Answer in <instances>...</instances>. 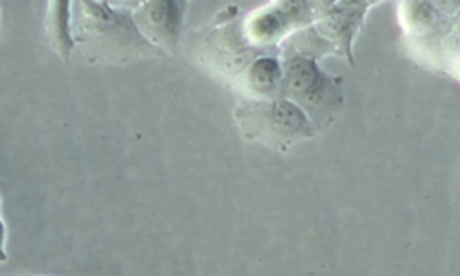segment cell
Wrapping results in <instances>:
<instances>
[{
    "label": "cell",
    "mask_w": 460,
    "mask_h": 276,
    "mask_svg": "<svg viewBox=\"0 0 460 276\" xmlns=\"http://www.w3.org/2000/svg\"><path fill=\"white\" fill-rule=\"evenodd\" d=\"M72 10L74 45H80L85 56L103 63H126L159 54L137 30L133 10H122V4L114 10L111 3H75Z\"/></svg>",
    "instance_id": "6da1fadb"
},
{
    "label": "cell",
    "mask_w": 460,
    "mask_h": 276,
    "mask_svg": "<svg viewBox=\"0 0 460 276\" xmlns=\"http://www.w3.org/2000/svg\"><path fill=\"white\" fill-rule=\"evenodd\" d=\"M279 58L284 74L280 98L308 116L315 133L328 129L344 107L342 77L326 74L308 54L279 49Z\"/></svg>",
    "instance_id": "7a4b0ae2"
},
{
    "label": "cell",
    "mask_w": 460,
    "mask_h": 276,
    "mask_svg": "<svg viewBox=\"0 0 460 276\" xmlns=\"http://www.w3.org/2000/svg\"><path fill=\"white\" fill-rule=\"evenodd\" d=\"M234 120L245 140L260 142L280 153L289 151L293 146L310 140L315 135L308 116L284 98H240L234 107Z\"/></svg>",
    "instance_id": "3957f363"
},
{
    "label": "cell",
    "mask_w": 460,
    "mask_h": 276,
    "mask_svg": "<svg viewBox=\"0 0 460 276\" xmlns=\"http://www.w3.org/2000/svg\"><path fill=\"white\" fill-rule=\"evenodd\" d=\"M238 8L230 6L217 13L207 35L201 39L199 56L205 65L212 67L219 74H233L234 80L249 67L252 59L265 54V50L254 49L243 35L242 22L234 26Z\"/></svg>",
    "instance_id": "277c9868"
},
{
    "label": "cell",
    "mask_w": 460,
    "mask_h": 276,
    "mask_svg": "<svg viewBox=\"0 0 460 276\" xmlns=\"http://www.w3.org/2000/svg\"><path fill=\"white\" fill-rule=\"evenodd\" d=\"M315 3H271L249 13L242 22L243 35L251 47L265 50L284 43L295 31L314 22Z\"/></svg>",
    "instance_id": "5b68a950"
},
{
    "label": "cell",
    "mask_w": 460,
    "mask_h": 276,
    "mask_svg": "<svg viewBox=\"0 0 460 276\" xmlns=\"http://www.w3.org/2000/svg\"><path fill=\"white\" fill-rule=\"evenodd\" d=\"M374 4L376 3H315L312 28L333 54H342L350 65H354V37L359 31L367 12Z\"/></svg>",
    "instance_id": "8992f818"
},
{
    "label": "cell",
    "mask_w": 460,
    "mask_h": 276,
    "mask_svg": "<svg viewBox=\"0 0 460 276\" xmlns=\"http://www.w3.org/2000/svg\"><path fill=\"white\" fill-rule=\"evenodd\" d=\"M186 3L181 0H157V3H138L133 12V22L146 41L159 52H175L179 47Z\"/></svg>",
    "instance_id": "52a82bcc"
},
{
    "label": "cell",
    "mask_w": 460,
    "mask_h": 276,
    "mask_svg": "<svg viewBox=\"0 0 460 276\" xmlns=\"http://www.w3.org/2000/svg\"><path fill=\"white\" fill-rule=\"evenodd\" d=\"M282 63L279 52L261 54L236 77V91L245 100H275L282 93Z\"/></svg>",
    "instance_id": "ba28073f"
},
{
    "label": "cell",
    "mask_w": 460,
    "mask_h": 276,
    "mask_svg": "<svg viewBox=\"0 0 460 276\" xmlns=\"http://www.w3.org/2000/svg\"><path fill=\"white\" fill-rule=\"evenodd\" d=\"M72 3H49L45 15V31L49 43L61 59H68L75 49L72 39Z\"/></svg>",
    "instance_id": "9c48e42d"
},
{
    "label": "cell",
    "mask_w": 460,
    "mask_h": 276,
    "mask_svg": "<svg viewBox=\"0 0 460 276\" xmlns=\"http://www.w3.org/2000/svg\"><path fill=\"white\" fill-rule=\"evenodd\" d=\"M4 244H6V227H4L3 218H0V263H4V262L8 260V254H6Z\"/></svg>",
    "instance_id": "30bf717a"
}]
</instances>
